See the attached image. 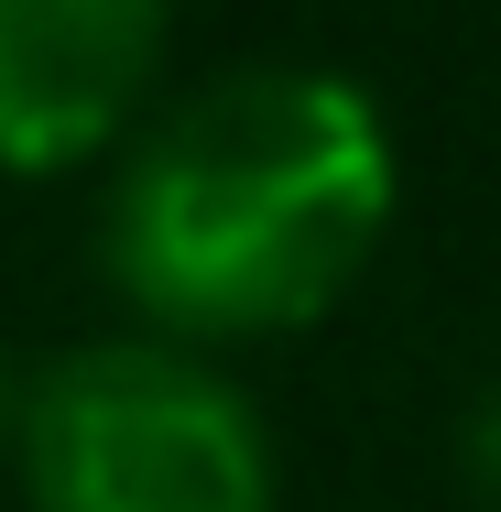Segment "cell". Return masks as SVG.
I'll return each instance as SVG.
<instances>
[{"label": "cell", "instance_id": "6da1fadb", "mask_svg": "<svg viewBox=\"0 0 501 512\" xmlns=\"http://www.w3.org/2000/svg\"><path fill=\"white\" fill-rule=\"evenodd\" d=\"M393 120L338 66H218L142 120L99 207V262L164 349L284 338L338 306L393 229Z\"/></svg>", "mask_w": 501, "mask_h": 512}, {"label": "cell", "instance_id": "5b68a950", "mask_svg": "<svg viewBox=\"0 0 501 512\" xmlns=\"http://www.w3.org/2000/svg\"><path fill=\"white\" fill-rule=\"evenodd\" d=\"M11 447H22V371L0 360V458H11Z\"/></svg>", "mask_w": 501, "mask_h": 512}, {"label": "cell", "instance_id": "3957f363", "mask_svg": "<svg viewBox=\"0 0 501 512\" xmlns=\"http://www.w3.org/2000/svg\"><path fill=\"white\" fill-rule=\"evenodd\" d=\"M153 0H0V175L88 164L164 77Z\"/></svg>", "mask_w": 501, "mask_h": 512}, {"label": "cell", "instance_id": "7a4b0ae2", "mask_svg": "<svg viewBox=\"0 0 501 512\" xmlns=\"http://www.w3.org/2000/svg\"><path fill=\"white\" fill-rule=\"evenodd\" d=\"M33 512H273V436L240 382L164 338H88L22 382Z\"/></svg>", "mask_w": 501, "mask_h": 512}, {"label": "cell", "instance_id": "277c9868", "mask_svg": "<svg viewBox=\"0 0 501 512\" xmlns=\"http://www.w3.org/2000/svg\"><path fill=\"white\" fill-rule=\"evenodd\" d=\"M458 469H469L480 502H501V371L480 382V404L458 414Z\"/></svg>", "mask_w": 501, "mask_h": 512}]
</instances>
